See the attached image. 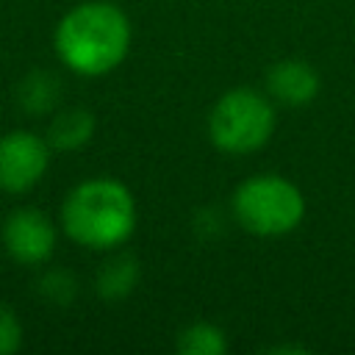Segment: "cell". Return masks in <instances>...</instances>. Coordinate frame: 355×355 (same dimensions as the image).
<instances>
[{
  "instance_id": "8fae6325",
  "label": "cell",
  "mask_w": 355,
  "mask_h": 355,
  "mask_svg": "<svg viewBox=\"0 0 355 355\" xmlns=\"http://www.w3.org/2000/svg\"><path fill=\"white\" fill-rule=\"evenodd\" d=\"M175 349L183 355H222L227 349L225 330L211 322H191L180 330Z\"/></svg>"
},
{
  "instance_id": "ba28073f",
  "label": "cell",
  "mask_w": 355,
  "mask_h": 355,
  "mask_svg": "<svg viewBox=\"0 0 355 355\" xmlns=\"http://www.w3.org/2000/svg\"><path fill=\"white\" fill-rule=\"evenodd\" d=\"M94 136V114L89 108H64L50 119L47 128V144L58 153L80 150Z\"/></svg>"
},
{
  "instance_id": "6da1fadb",
  "label": "cell",
  "mask_w": 355,
  "mask_h": 355,
  "mask_svg": "<svg viewBox=\"0 0 355 355\" xmlns=\"http://www.w3.org/2000/svg\"><path fill=\"white\" fill-rule=\"evenodd\" d=\"M53 44L64 67L86 78H100L125 61L130 50V22L119 6L86 0L61 17Z\"/></svg>"
},
{
  "instance_id": "5bb4252c",
  "label": "cell",
  "mask_w": 355,
  "mask_h": 355,
  "mask_svg": "<svg viewBox=\"0 0 355 355\" xmlns=\"http://www.w3.org/2000/svg\"><path fill=\"white\" fill-rule=\"evenodd\" d=\"M269 352H305V347H291V344H283V347H269Z\"/></svg>"
},
{
  "instance_id": "3957f363",
  "label": "cell",
  "mask_w": 355,
  "mask_h": 355,
  "mask_svg": "<svg viewBox=\"0 0 355 355\" xmlns=\"http://www.w3.org/2000/svg\"><path fill=\"white\" fill-rule=\"evenodd\" d=\"M236 222L255 236H286L305 216L302 191L280 175H252L233 191Z\"/></svg>"
},
{
  "instance_id": "52a82bcc",
  "label": "cell",
  "mask_w": 355,
  "mask_h": 355,
  "mask_svg": "<svg viewBox=\"0 0 355 355\" xmlns=\"http://www.w3.org/2000/svg\"><path fill=\"white\" fill-rule=\"evenodd\" d=\"M266 92L283 105H305L319 94V75L302 58H283L266 72Z\"/></svg>"
},
{
  "instance_id": "8992f818",
  "label": "cell",
  "mask_w": 355,
  "mask_h": 355,
  "mask_svg": "<svg viewBox=\"0 0 355 355\" xmlns=\"http://www.w3.org/2000/svg\"><path fill=\"white\" fill-rule=\"evenodd\" d=\"M3 247L8 258L25 266L44 263L55 250V225L39 208H17L3 222Z\"/></svg>"
},
{
  "instance_id": "4fadbf2b",
  "label": "cell",
  "mask_w": 355,
  "mask_h": 355,
  "mask_svg": "<svg viewBox=\"0 0 355 355\" xmlns=\"http://www.w3.org/2000/svg\"><path fill=\"white\" fill-rule=\"evenodd\" d=\"M22 347V324L11 305L0 302V355H11Z\"/></svg>"
},
{
  "instance_id": "30bf717a",
  "label": "cell",
  "mask_w": 355,
  "mask_h": 355,
  "mask_svg": "<svg viewBox=\"0 0 355 355\" xmlns=\"http://www.w3.org/2000/svg\"><path fill=\"white\" fill-rule=\"evenodd\" d=\"M58 89H61V83L55 75L36 69V72L25 75V80L19 83V105L28 114H47L58 103V94H61Z\"/></svg>"
},
{
  "instance_id": "277c9868",
  "label": "cell",
  "mask_w": 355,
  "mask_h": 355,
  "mask_svg": "<svg viewBox=\"0 0 355 355\" xmlns=\"http://www.w3.org/2000/svg\"><path fill=\"white\" fill-rule=\"evenodd\" d=\"M275 133V108L266 94L236 86L225 92L208 114V136L216 150L227 155H247L261 150Z\"/></svg>"
},
{
  "instance_id": "7c38bea8",
  "label": "cell",
  "mask_w": 355,
  "mask_h": 355,
  "mask_svg": "<svg viewBox=\"0 0 355 355\" xmlns=\"http://www.w3.org/2000/svg\"><path fill=\"white\" fill-rule=\"evenodd\" d=\"M39 294L55 305H67L75 300L78 294V283L69 272L64 269H53V272H44L42 280H39Z\"/></svg>"
},
{
  "instance_id": "7a4b0ae2",
  "label": "cell",
  "mask_w": 355,
  "mask_h": 355,
  "mask_svg": "<svg viewBox=\"0 0 355 355\" xmlns=\"http://www.w3.org/2000/svg\"><path fill=\"white\" fill-rule=\"evenodd\" d=\"M61 225L80 247L114 250L128 241L136 227V200L125 183L114 178H92L64 197Z\"/></svg>"
},
{
  "instance_id": "5b68a950",
  "label": "cell",
  "mask_w": 355,
  "mask_h": 355,
  "mask_svg": "<svg viewBox=\"0 0 355 355\" xmlns=\"http://www.w3.org/2000/svg\"><path fill=\"white\" fill-rule=\"evenodd\" d=\"M50 166L47 139L31 130H11L0 136V189L22 194L33 189Z\"/></svg>"
},
{
  "instance_id": "9c48e42d",
  "label": "cell",
  "mask_w": 355,
  "mask_h": 355,
  "mask_svg": "<svg viewBox=\"0 0 355 355\" xmlns=\"http://www.w3.org/2000/svg\"><path fill=\"white\" fill-rule=\"evenodd\" d=\"M139 283V261L128 252L111 255L97 272V294L103 300H122Z\"/></svg>"
}]
</instances>
